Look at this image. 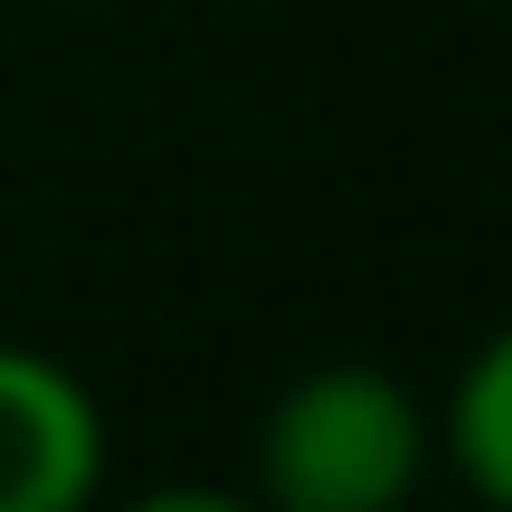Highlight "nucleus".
I'll return each instance as SVG.
<instances>
[{"instance_id":"f03ea898","label":"nucleus","mask_w":512,"mask_h":512,"mask_svg":"<svg viewBox=\"0 0 512 512\" xmlns=\"http://www.w3.org/2000/svg\"><path fill=\"white\" fill-rule=\"evenodd\" d=\"M105 484V408L67 361L0 342V512H76Z\"/></svg>"},{"instance_id":"7ed1b4c3","label":"nucleus","mask_w":512,"mask_h":512,"mask_svg":"<svg viewBox=\"0 0 512 512\" xmlns=\"http://www.w3.org/2000/svg\"><path fill=\"white\" fill-rule=\"evenodd\" d=\"M437 456L456 465V484L475 503L512 512V323L484 332L475 361L456 370V389L437 399Z\"/></svg>"},{"instance_id":"f257e3e1","label":"nucleus","mask_w":512,"mask_h":512,"mask_svg":"<svg viewBox=\"0 0 512 512\" xmlns=\"http://www.w3.org/2000/svg\"><path fill=\"white\" fill-rule=\"evenodd\" d=\"M437 465V408L380 361H323L275 389L256 484L285 512H399Z\"/></svg>"}]
</instances>
